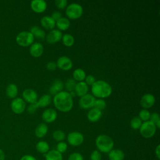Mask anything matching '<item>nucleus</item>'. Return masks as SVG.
Returning a JSON list of instances; mask_svg holds the SVG:
<instances>
[{
    "instance_id": "f257e3e1",
    "label": "nucleus",
    "mask_w": 160,
    "mask_h": 160,
    "mask_svg": "<svg viewBox=\"0 0 160 160\" xmlns=\"http://www.w3.org/2000/svg\"><path fill=\"white\" fill-rule=\"evenodd\" d=\"M52 101L55 108L61 112H68L73 107L72 98L68 91H62L54 95Z\"/></svg>"
},
{
    "instance_id": "f03ea898",
    "label": "nucleus",
    "mask_w": 160,
    "mask_h": 160,
    "mask_svg": "<svg viewBox=\"0 0 160 160\" xmlns=\"http://www.w3.org/2000/svg\"><path fill=\"white\" fill-rule=\"evenodd\" d=\"M91 92L94 97L99 99L109 97L112 93V88L111 85L105 81H96L91 86Z\"/></svg>"
},
{
    "instance_id": "7ed1b4c3",
    "label": "nucleus",
    "mask_w": 160,
    "mask_h": 160,
    "mask_svg": "<svg viewBox=\"0 0 160 160\" xmlns=\"http://www.w3.org/2000/svg\"><path fill=\"white\" fill-rule=\"evenodd\" d=\"M95 144L98 150L103 153H108L113 149L114 145L113 139L106 134L98 136L95 140Z\"/></svg>"
},
{
    "instance_id": "20e7f679",
    "label": "nucleus",
    "mask_w": 160,
    "mask_h": 160,
    "mask_svg": "<svg viewBox=\"0 0 160 160\" xmlns=\"http://www.w3.org/2000/svg\"><path fill=\"white\" fill-rule=\"evenodd\" d=\"M65 13L69 19H78L82 15L83 8L81 4L72 2L66 6Z\"/></svg>"
},
{
    "instance_id": "39448f33",
    "label": "nucleus",
    "mask_w": 160,
    "mask_h": 160,
    "mask_svg": "<svg viewBox=\"0 0 160 160\" xmlns=\"http://www.w3.org/2000/svg\"><path fill=\"white\" fill-rule=\"evenodd\" d=\"M156 129L157 128L153 122L150 121H147L142 123L139 128V132L143 138L148 139L154 136Z\"/></svg>"
},
{
    "instance_id": "423d86ee",
    "label": "nucleus",
    "mask_w": 160,
    "mask_h": 160,
    "mask_svg": "<svg viewBox=\"0 0 160 160\" xmlns=\"http://www.w3.org/2000/svg\"><path fill=\"white\" fill-rule=\"evenodd\" d=\"M34 37L29 31L20 32L16 38V42L22 47H27L31 45L34 42Z\"/></svg>"
},
{
    "instance_id": "0eeeda50",
    "label": "nucleus",
    "mask_w": 160,
    "mask_h": 160,
    "mask_svg": "<svg viewBox=\"0 0 160 160\" xmlns=\"http://www.w3.org/2000/svg\"><path fill=\"white\" fill-rule=\"evenodd\" d=\"M84 136L78 131H73L67 136V141L69 144L72 146H78L82 144L84 141Z\"/></svg>"
},
{
    "instance_id": "6e6552de",
    "label": "nucleus",
    "mask_w": 160,
    "mask_h": 160,
    "mask_svg": "<svg viewBox=\"0 0 160 160\" xmlns=\"http://www.w3.org/2000/svg\"><path fill=\"white\" fill-rule=\"evenodd\" d=\"M95 100V97L93 95H91L90 94H86V95L81 97V98L79 99V107L84 109L92 108L94 106Z\"/></svg>"
},
{
    "instance_id": "1a4fd4ad",
    "label": "nucleus",
    "mask_w": 160,
    "mask_h": 160,
    "mask_svg": "<svg viewBox=\"0 0 160 160\" xmlns=\"http://www.w3.org/2000/svg\"><path fill=\"white\" fill-rule=\"evenodd\" d=\"M11 108L12 111L16 114H21L26 109V102L23 99L21 98H14L11 103Z\"/></svg>"
},
{
    "instance_id": "9d476101",
    "label": "nucleus",
    "mask_w": 160,
    "mask_h": 160,
    "mask_svg": "<svg viewBox=\"0 0 160 160\" xmlns=\"http://www.w3.org/2000/svg\"><path fill=\"white\" fill-rule=\"evenodd\" d=\"M56 63L57 67L63 71H68L72 67V60L69 57L66 56H60L58 59Z\"/></svg>"
},
{
    "instance_id": "9b49d317",
    "label": "nucleus",
    "mask_w": 160,
    "mask_h": 160,
    "mask_svg": "<svg viewBox=\"0 0 160 160\" xmlns=\"http://www.w3.org/2000/svg\"><path fill=\"white\" fill-rule=\"evenodd\" d=\"M62 33L59 29H52L46 36V40L49 44H54L61 40Z\"/></svg>"
},
{
    "instance_id": "f8f14e48",
    "label": "nucleus",
    "mask_w": 160,
    "mask_h": 160,
    "mask_svg": "<svg viewBox=\"0 0 160 160\" xmlns=\"http://www.w3.org/2000/svg\"><path fill=\"white\" fill-rule=\"evenodd\" d=\"M22 98L24 101L29 104H33L38 101V96L37 92L32 89H26L22 92Z\"/></svg>"
},
{
    "instance_id": "ddd939ff",
    "label": "nucleus",
    "mask_w": 160,
    "mask_h": 160,
    "mask_svg": "<svg viewBox=\"0 0 160 160\" xmlns=\"http://www.w3.org/2000/svg\"><path fill=\"white\" fill-rule=\"evenodd\" d=\"M156 99L154 95L150 93H147L144 94L140 100L141 106L144 109H148L151 108L155 103Z\"/></svg>"
},
{
    "instance_id": "4468645a",
    "label": "nucleus",
    "mask_w": 160,
    "mask_h": 160,
    "mask_svg": "<svg viewBox=\"0 0 160 160\" xmlns=\"http://www.w3.org/2000/svg\"><path fill=\"white\" fill-rule=\"evenodd\" d=\"M42 118L46 122H52L57 118V112L52 108H48L42 112Z\"/></svg>"
},
{
    "instance_id": "2eb2a0df",
    "label": "nucleus",
    "mask_w": 160,
    "mask_h": 160,
    "mask_svg": "<svg viewBox=\"0 0 160 160\" xmlns=\"http://www.w3.org/2000/svg\"><path fill=\"white\" fill-rule=\"evenodd\" d=\"M30 6L33 11L41 13L46 9L47 3L44 0H33L31 2Z\"/></svg>"
},
{
    "instance_id": "dca6fc26",
    "label": "nucleus",
    "mask_w": 160,
    "mask_h": 160,
    "mask_svg": "<svg viewBox=\"0 0 160 160\" xmlns=\"http://www.w3.org/2000/svg\"><path fill=\"white\" fill-rule=\"evenodd\" d=\"M44 51V47L42 44L38 42H33L29 48V52L30 54L34 57V58H38L40 57Z\"/></svg>"
},
{
    "instance_id": "f3484780",
    "label": "nucleus",
    "mask_w": 160,
    "mask_h": 160,
    "mask_svg": "<svg viewBox=\"0 0 160 160\" xmlns=\"http://www.w3.org/2000/svg\"><path fill=\"white\" fill-rule=\"evenodd\" d=\"M89 90L88 85L84 81H79L76 83L74 88V92L76 95L82 97L88 94Z\"/></svg>"
},
{
    "instance_id": "a211bd4d",
    "label": "nucleus",
    "mask_w": 160,
    "mask_h": 160,
    "mask_svg": "<svg viewBox=\"0 0 160 160\" xmlns=\"http://www.w3.org/2000/svg\"><path fill=\"white\" fill-rule=\"evenodd\" d=\"M64 88V83L60 79L55 80L50 86L49 92L51 95H56L62 91Z\"/></svg>"
},
{
    "instance_id": "6ab92c4d",
    "label": "nucleus",
    "mask_w": 160,
    "mask_h": 160,
    "mask_svg": "<svg viewBox=\"0 0 160 160\" xmlns=\"http://www.w3.org/2000/svg\"><path fill=\"white\" fill-rule=\"evenodd\" d=\"M102 116V111L95 108H92L87 114L88 119L92 122H97L100 119Z\"/></svg>"
},
{
    "instance_id": "aec40b11",
    "label": "nucleus",
    "mask_w": 160,
    "mask_h": 160,
    "mask_svg": "<svg viewBox=\"0 0 160 160\" xmlns=\"http://www.w3.org/2000/svg\"><path fill=\"white\" fill-rule=\"evenodd\" d=\"M41 26L46 29H53L56 25V21L50 16H43L40 21Z\"/></svg>"
},
{
    "instance_id": "412c9836",
    "label": "nucleus",
    "mask_w": 160,
    "mask_h": 160,
    "mask_svg": "<svg viewBox=\"0 0 160 160\" xmlns=\"http://www.w3.org/2000/svg\"><path fill=\"white\" fill-rule=\"evenodd\" d=\"M108 158L109 160H124L125 154L119 149H112L108 152Z\"/></svg>"
},
{
    "instance_id": "4be33fe9",
    "label": "nucleus",
    "mask_w": 160,
    "mask_h": 160,
    "mask_svg": "<svg viewBox=\"0 0 160 160\" xmlns=\"http://www.w3.org/2000/svg\"><path fill=\"white\" fill-rule=\"evenodd\" d=\"M48 131V127L47 126L46 124L45 123H40L39 124L34 131V133L36 137H38V138H44Z\"/></svg>"
},
{
    "instance_id": "5701e85b",
    "label": "nucleus",
    "mask_w": 160,
    "mask_h": 160,
    "mask_svg": "<svg viewBox=\"0 0 160 160\" xmlns=\"http://www.w3.org/2000/svg\"><path fill=\"white\" fill-rule=\"evenodd\" d=\"M18 94V89L15 84L11 83L6 87V94L11 99H14Z\"/></svg>"
},
{
    "instance_id": "b1692460",
    "label": "nucleus",
    "mask_w": 160,
    "mask_h": 160,
    "mask_svg": "<svg viewBox=\"0 0 160 160\" xmlns=\"http://www.w3.org/2000/svg\"><path fill=\"white\" fill-rule=\"evenodd\" d=\"M56 25L59 31H65L70 26V21L65 17H61L56 21Z\"/></svg>"
},
{
    "instance_id": "393cba45",
    "label": "nucleus",
    "mask_w": 160,
    "mask_h": 160,
    "mask_svg": "<svg viewBox=\"0 0 160 160\" xmlns=\"http://www.w3.org/2000/svg\"><path fill=\"white\" fill-rule=\"evenodd\" d=\"M44 155L46 160H63L62 154L56 149L49 150Z\"/></svg>"
},
{
    "instance_id": "a878e982",
    "label": "nucleus",
    "mask_w": 160,
    "mask_h": 160,
    "mask_svg": "<svg viewBox=\"0 0 160 160\" xmlns=\"http://www.w3.org/2000/svg\"><path fill=\"white\" fill-rule=\"evenodd\" d=\"M36 149L39 153L46 154L49 150V145L48 142L45 141H39L36 144Z\"/></svg>"
},
{
    "instance_id": "bb28decb",
    "label": "nucleus",
    "mask_w": 160,
    "mask_h": 160,
    "mask_svg": "<svg viewBox=\"0 0 160 160\" xmlns=\"http://www.w3.org/2000/svg\"><path fill=\"white\" fill-rule=\"evenodd\" d=\"M29 32L33 35L34 38L38 39H44L46 36L45 31L38 26H34L31 27Z\"/></svg>"
},
{
    "instance_id": "cd10ccee",
    "label": "nucleus",
    "mask_w": 160,
    "mask_h": 160,
    "mask_svg": "<svg viewBox=\"0 0 160 160\" xmlns=\"http://www.w3.org/2000/svg\"><path fill=\"white\" fill-rule=\"evenodd\" d=\"M52 98L50 94H44L36 102L39 108H45L51 104Z\"/></svg>"
},
{
    "instance_id": "c85d7f7f",
    "label": "nucleus",
    "mask_w": 160,
    "mask_h": 160,
    "mask_svg": "<svg viewBox=\"0 0 160 160\" xmlns=\"http://www.w3.org/2000/svg\"><path fill=\"white\" fill-rule=\"evenodd\" d=\"M73 79L78 81H83L85 79L86 74L85 71L81 68H77L72 72Z\"/></svg>"
},
{
    "instance_id": "c756f323",
    "label": "nucleus",
    "mask_w": 160,
    "mask_h": 160,
    "mask_svg": "<svg viewBox=\"0 0 160 160\" xmlns=\"http://www.w3.org/2000/svg\"><path fill=\"white\" fill-rule=\"evenodd\" d=\"M61 39H62V43L66 46H68V47L72 46L74 43V36L69 33H66L64 34H62Z\"/></svg>"
},
{
    "instance_id": "7c9ffc66",
    "label": "nucleus",
    "mask_w": 160,
    "mask_h": 160,
    "mask_svg": "<svg viewBox=\"0 0 160 160\" xmlns=\"http://www.w3.org/2000/svg\"><path fill=\"white\" fill-rule=\"evenodd\" d=\"M52 138L56 141L61 142V141H63V140L65 139L66 134H65V132L63 131L60 130V129H58V130H56L53 132Z\"/></svg>"
},
{
    "instance_id": "2f4dec72",
    "label": "nucleus",
    "mask_w": 160,
    "mask_h": 160,
    "mask_svg": "<svg viewBox=\"0 0 160 160\" xmlns=\"http://www.w3.org/2000/svg\"><path fill=\"white\" fill-rule=\"evenodd\" d=\"M142 124V121L139 117H134L130 121V126L133 129H138Z\"/></svg>"
},
{
    "instance_id": "473e14b6",
    "label": "nucleus",
    "mask_w": 160,
    "mask_h": 160,
    "mask_svg": "<svg viewBox=\"0 0 160 160\" xmlns=\"http://www.w3.org/2000/svg\"><path fill=\"white\" fill-rule=\"evenodd\" d=\"M76 84V81L73 78H68L65 82L66 89L68 90V92H70L73 91L75 88V86Z\"/></svg>"
},
{
    "instance_id": "72a5a7b5",
    "label": "nucleus",
    "mask_w": 160,
    "mask_h": 160,
    "mask_svg": "<svg viewBox=\"0 0 160 160\" xmlns=\"http://www.w3.org/2000/svg\"><path fill=\"white\" fill-rule=\"evenodd\" d=\"M150 116H151L150 112L146 109H141L139 112V118L141 121H149L150 118Z\"/></svg>"
},
{
    "instance_id": "f704fd0d",
    "label": "nucleus",
    "mask_w": 160,
    "mask_h": 160,
    "mask_svg": "<svg viewBox=\"0 0 160 160\" xmlns=\"http://www.w3.org/2000/svg\"><path fill=\"white\" fill-rule=\"evenodd\" d=\"M106 106V102L103 99H96L94 103L93 108H95L100 111L104 109Z\"/></svg>"
},
{
    "instance_id": "c9c22d12",
    "label": "nucleus",
    "mask_w": 160,
    "mask_h": 160,
    "mask_svg": "<svg viewBox=\"0 0 160 160\" xmlns=\"http://www.w3.org/2000/svg\"><path fill=\"white\" fill-rule=\"evenodd\" d=\"M150 121L153 122L157 128H160V119H159V115L158 112H153L151 114L150 116Z\"/></svg>"
},
{
    "instance_id": "e433bc0d",
    "label": "nucleus",
    "mask_w": 160,
    "mask_h": 160,
    "mask_svg": "<svg viewBox=\"0 0 160 160\" xmlns=\"http://www.w3.org/2000/svg\"><path fill=\"white\" fill-rule=\"evenodd\" d=\"M67 149H68V144L66 142L64 141H61L57 144L56 150L59 152H60L61 154H62L64 152H65L67 151Z\"/></svg>"
},
{
    "instance_id": "4c0bfd02",
    "label": "nucleus",
    "mask_w": 160,
    "mask_h": 160,
    "mask_svg": "<svg viewBox=\"0 0 160 160\" xmlns=\"http://www.w3.org/2000/svg\"><path fill=\"white\" fill-rule=\"evenodd\" d=\"M68 160H84L82 155L78 152H73L71 153L68 157Z\"/></svg>"
},
{
    "instance_id": "58836bf2",
    "label": "nucleus",
    "mask_w": 160,
    "mask_h": 160,
    "mask_svg": "<svg viewBox=\"0 0 160 160\" xmlns=\"http://www.w3.org/2000/svg\"><path fill=\"white\" fill-rule=\"evenodd\" d=\"M102 156L98 150H94L90 155V160H101Z\"/></svg>"
},
{
    "instance_id": "ea45409f",
    "label": "nucleus",
    "mask_w": 160,
    "mask_h": 160,
    "mask_svg": "<svg viewBox=\"0 0 160 160\" xmlns=\"http://www.w3.org/2000/svg\"><path fill=\"white\" fill-rule=\"evenodd\" d=\"M55 4L58 9H64L68 6L67 0H56L55 1Z\"/></svg>"
},
{
    "instance_id": "a19ab883",
    "label": "nucleus",
    "mask_w": 160,
    "mask_h": 160,
    "mask_svg": "<svg viewBox=\"0 0 160 160\" xmlns=\"http://www.w3.org/2000/svg\"><path fill=\"white\" fill-rule=\"evenodd\" d=\"M38 104L37 102H35V103H33V104H30L28 107V112L31 114H33L34 113L36 112L37 109L38 108Z\"/></svg>"
},
{
    "instance_id": "79ce46f5",
    "label": "nucleus",
    "mask_w": 160,
    "mask_h": 160,
    "mask_svg": "<svg viewBox=\"0 0 160 160\" xmlns=\"http://www.w3.org/2000/svg\"><path fill=\"white\" fill-rule=\"evenodd\" d=\"M85 82L89 86V85H91L92 86L94 82L96 81V79L94 78V76H93L92 75H88L86 76L85 78Z\"/></svg>"
},
{
    "instance_id": "37998d69",
    "label": "nucleus",
    "mask_w": 160,
    "mask_h": 160,
    "mask_svg": "<svg viewBox=\"0 0 160 160\" xmlns=\"http://www.w3.org/2000/svg\"><path fill=\"white\" fill-rule=\"evenodd\" d=\"M57 68L56 63L53 61H49L46 64V68L49 71H54Z\"/></svg>"
},
{
    "instance_id": "c03bdc74",
    "label": "nucleus",
    "mask_w": 160,
    "mask_h": 160,
    "mask_svg": "<svg viewBox=\"0 0 160 160\" xmlns=\"http://www.w3.org/2000/svg\"><path fill=\"white\" fill-rule=\"evenodd\" d=\"M55 21H56L57 20H58L59 18H61L62 17V14L61 13L58 11H54L52 14H51V16Z\"/></svg>"
},
{
    "instance_id": "a18cd8bd",
    "label": "nucleus",
    "mask_w": 160,
    "mask_h": 160,
    "mask_svg": "<svg viewBox=\"0 0 160 160\" xmlns=\"http://www.w3.org/2000/svg\"><path fill=\"white\" fill-rule=\"evenodd\" d=\"M19 160H38L34 156L30 154H25L22 156Z\"/></svg>"
},
{
    "instance_id": "49530a36",
    "label": "nucleus",
    "mask_w": 160,
    "mask_h": 160,
    "mask_svg": "<svg viewBox=\"0 0 160 160\" xmlns=\"http://www.w3.org/2000/svg\"><path fill=\"white\" fill-rule=\"evenodd\" d=\"M155 155L158 159H160V145L158 144L155 149Z\"/></svg>"
},
{
    "instance_id": "de8ad7c7",
    "label": "nucleus",
    "mask_w": 160,
    "mask_h": 160,
    "mask_svg": "<svg viewBox=\"0 0 160 160\" xmlns=\"http://www.w3.org/2000/svg\"><path fill=\"white\" fill-rule=\"evenodd\" d=\"M6 155L4 152L0 148V160H5Z\"/></svg>"
},
{
    "instance_id": "09e8293b",
    "label": "nucleus",
    "mask_w": 160,
    "mask_h": 160,
    "mask_svg": "<svg viewBox=\"0 0 160 160\" xmlns=\"http://www.w3.org/2000/svg\"><path fill=\"white\" fill-rule=\"evenodd\" d=\"M158 160H159V159H158Z\"/></svg>"
}]
</instances>
